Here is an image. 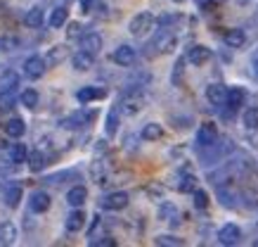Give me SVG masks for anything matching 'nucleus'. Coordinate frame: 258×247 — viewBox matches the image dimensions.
Returning <instances> with one entry per match:
<instances>
[{"mask_svg":"<svg viewBox=\"0 0 258 247\" xmlns=\"http://www.w3.org/2000/svg\"><path fill=\"white\" fill-rule=\"evenodd\" d=\"M142 107H145V95H142L140 88H128L121 95V100H118V112H123L128 117L138 114Z\"/></svg>","mask_w":258,"mask_h":247,"instance_id":"nucleus-1","label":"nucleus"},{"mask_svg":"<svg viewBox=\"0 0 258 247\" xmlns=\"http://www.w3.org/2000/svg\"><path fill=\"white\" fill-rule=\"evenodd\" d=\"M175 45H178V38H175V33L171 31H159V36L152 43H149L147 48V55H168V53H173L175 50Z\"/></svg>","mask_w":258,"mask_h":247,"instance_id":"nucleus-2","label":"nucleus"},{"mask_svg":"<svg viewBox=\"0 0 258 247\" xmlns=\"http://www.w3.org/2000/svg\"><path fill=\"white\" fill-rule=\"evenodd\" d=\"M154 24H157V19H154L152 12H140V15H135L133 19H131L128 31L133 33V36H145V33H149L154 29Z\"/></svg>","mask_w":258,"mask_h":247,"instance_id":"nucleus-3","label":"nucleus"},{"mask_svg":"<svg viewBox=\"0 0 258 247\" xmlns=\"http://www.w3.org/2000/svg\"><path fill=\"white\" fill-rule=\"evenodd\" d=\"M128 202H131V197H128V192L123 190H114V192H107L104 197L100 200V207L107 209V212H121V209L128 207Z\"/></svg>","mask_w":258,"mask_h":247,"instance_id":"nucleus-4","label":"nucleus"},{"mask_svg":"<svg viewBox=\"0 0 258 247\" xmlns=\"http://www.w3.org/2000/svg\"><path fill=\"white\" fill-rule=\"evenodd\" d=\"M218 143V126L213 121H204L202 126L197 128V145L199 147H213Z\"/></svg>","mask_w":258,"mask_h":247,"instance_id":"nucleus-5","label":"nucleus"},{"mask_svg":"<svg viewBox=\"0 0 258 247\" xmlns=\"http://www.w3.org/2000/svg\"><path fill=\"white\" fill-rule=\"evenodd\" d=\"M242 240V228L237 223H225L223 228L218 231V242L225 247H232V245H239Z\"/></svg>","mask_w":258,"mask_h":247,"instance_id":"nucleus-6","label":"nucleus"},{"mask_svg":"<svg viewBox=\"0 0 258 247\" xmlns=\"http://www.w3.org/2000/svg\"><path fill=\"white\" fill-rule=\"evenodd\" d=\"M45 57H40V55H31L26 62H24V74L29 76V79H40L43 76V72H45Z\"/></svg>","mask_w":258,"mask_h":247,"instance_id":"nucleus-7","label":"nucleus"},{"mask_svg":"<svg viewBox=\"0 0 258 247\" xmlns=\"http://www.w3.org/2000/svg\"><path fill=\"white\" fill-rule=\"evenodd\" d=\"M206 100H209L213 107H225L227 88L223 86V83H211V86H206Z\"/></svg>","mask_w":258,"mask_h":247,"instance_id":"nucleus-8","label":"nucleus"},{"mask_svg":"<svg viewBox=\"0 0 258 247\" xmlns=\"http://www.w3.org/2000/svg\"><path fill=\"white\" fill-rule=\"evenodd\" d=\"M50 205H52V200H50V195H47L45 190H36V192H31V197H29V209H31L33 214L47 212Z\"/></svg>","mask_w":258,"mask_h":247,"instance_id":"nucleus-9","label":"nucleus"},{"mask_svg":"<svg viewBox=\"0 0 258 247\" xmlns=\"http://www.w3.org/2000/svg\"><path fill=\"white\" fill-rule=\"evenodd\" d=\"M102 97H107V90L100 86H83L81 90H76V100L81 105H88L93 100H102Z\"/></svg>","mask_w":258,"mask_h":247,"instance_id":"nucleus-10","label":"nucleus"},{"mask_svg":"<svg viewBox=\"0 0 258 247\" xmlns=\"http://www.w3.org/2000/svg\"><path fill=\"white\" fill-rule=\"evenodd\" d=\"M86 212L81 207H74V212H71L69 216H67V221H64V228L69 233H79V231H83L86 228Z\"/></svg>","mask_w":258,"mask_h":247,"instance_id":"nucleus-11","label":"nucleus"},{"mask_svg":"<svg viewBox=\"0 0 258 247\" xmlns=\"http://www.w3.org/2000/svg\"><path fill=\"white\" fill-rule=\"evenodd\" d=\"M135 57H138V53H135L133 45H118V48L114 50L111 60H114L118 67H131V64L135 62Z\"/></svg>","mask_w":258,"mask_h":247,"instance_id":"nucleus-12","label":"nucleus"},{"mask_svg":"<svg viewBox=\"0 0 258 247\" xmlns=\"http://www.w3.org/2000/svg\"><path fill=\"white\" fill-rule=\"evenodd\" d=\"M211 60V48H206V45H192V48L187 50V62L195 64V67H202V64H206Z\"/></svg>","mask_w":258,"mask_h":247,"instance_id":"nucleus-13","label":"nucleus"},{"mask_svg":"<svg viewBox=\"0 0 258 247\" xmlns=\"http://www.w3.org/2000/svg\"><path fill=\"white\" fill-rule=\"evenodd\" d=\"M81 50H88V53H93L97 55L102 50V36L97 31H88L81 36Z\"/></svg>","mask_w":258,"mask_h":247,"instance_id":"nucleus-14","label":"nucleus"},{"mask_svg":"<svg viewBox=\"0 0 258 247\" xmlns=\"http://www.w3.org/2000/svg\"><path fill=\"white\" fill-rule=\"evenodd\" d=\"M244 100H246V90H244V88H239V86L230 88V90H227V103H225V107L230 110V114L239 110V107L244 105Z\"/></svg>","mask_w":258,"mask_h":247,"instance_id":"nucleus-15","label":"nucleus"},{"mask_svg":"<svg viewBox=\"0 0 258 247\" xmlns=\"http://www.w3.org/2000/svg\"><path fill=\"white\" fill-rule=\"evenodd\" d=\"M71 64H74V69H76V72H88V69H93L95 55L93 53H88V50H79L76 55L71 57Z\"/></svg>","mask_w":258,"mask_h":247,"instance_id":"nucleus-16","label":"nucleus"},{"mask_svg":"<svg viewBox=\"0 0 258 247\" xmlns=\"http://www.w3.org/2000/svg\"><path fill=\"white\" fill-rule=\"evenodd\" d=\"M223 43L227 48H242L246 43V33H244V29H227L223 33Z\"/></svg>","mask_w":258,"mask_h":247,"instance_id":"nucleus-17","label":"nucleus"},{"mask_svg":"<svg viewBox=\"0 0 258 247\" xmlns=\"http://www.w3.org/2000/svg\"><path fill=\"white\" fill-rule=\"evenodd\" d=\"M88 200V188L86 185H74L69 192H67V202H69L71 207H83Z\"/></svg>","mask_w":258,"mask_h":247,"instance_id":"nucleus-18","label":"nucleus"},{"mask_svg":"<svg viewBox=\"0 0 258 247\" xmlns=\"http://www.w3.org/2000/svg\"><path fill=\"white\" fill-rule=\"evenodd\" d=\"M22 197H24V190L19 183H10L8 188H5V205H8V207H12V209L19 207Z\"/></svg>","mask_w":258,"mask_h":247,"instance_id":"nucleus-19","label":"nucleus"},{"mask_svg":"<svg viewBox=\"0 0 258 247\" xmlns=\"http://www.w3.org/2000/svg\"><path fill=\"white\" fill-rule=\"evenodd\" d=\"M43 22H45V10H40V8H31L24 15V24L29 26V29H40Z\"/></svg>","mask_w":258,"mask_h":247,"instance_id":"nucleus-20","label":"nucleus"},{"mask_svg":"<svg viewBox=\"0 0 258 247\" xmlns=\"http://www.w3.org/2000/svg\"><path fill=\"white\" fill-rule=\"evenodd\" d=\"M67 57H69V48H67V45H55V48L47 50L45 62L50 64V67H57V64H62Z\"/></svg>","mask_w":258,"mask_h":247,"instance_id":"nucleus-21","label":"nucleus"},{"mask_svg":"<svg viewBox=\"0 0 258 247\" xmlns=\"http://www.w3.org/2000/svg\"><path fill=\"white\" fill-rule=\"evenodd\" d=\"M17 240V226L12 221H0V245H12Z\"/></svg>","mask_w":258,"mask_h":247,"instance_id":"nucleus-22","label":"nucleus"},{"mask_svg":"<svg viewBox=\"0 0 258 247\" xmlns=\"http://www.w3.org/2000/svg\"><path fill=\"white\" fill-rule=\"evenodd\" d=\"M5 133H8L10 138H22L24 133H26V121L19 119V117L5 121Z\"/></svg>","mask_w":258,"mask_h":247,"instance_id":"nucleus-23","label":"nucleus"},{"mask_svg":"<svg viewBox=\"0 0 258 247\" xmlns=\"http://www.w3.org/2000/svg\"><path fill=\"white\" fill-rule=\"evenodd\" d=\"M19 103V95H17V88H3L0 93V110H12L15 105Z\"/></svg>","mask_w":258,"mask_h":247,"instance_id":"nucleus-24","label":"nucleus"},{"mask_svg":"<svg viewBox=\"0 0 258 247\" xmlns=\"http://www.w3.org/2000/svg\"><path fill=\"white\" fill-rule=\"evenodd\" d=\"M29 160V152L24 143H12L10 145V164H22Z\"/></svg>","mask_w":258,"mask_h":247,"instance_id":"nucleus-25","label":"nucleus"},{"mask_svg":"<svg viewBox=\"0 0 258 247\" xmlns=\"http://www.w3.org/2000/svg\"><path fill=\"white\" fill-rule=\"evenodd\" d=\"M142 140H159V138L164 136V128H161V124H157V121H149V124H145L142 126Z\"/></svg>","mask_w":258,"mask_h":247,"instance_id":"nucleus-26","label":"nucleus"},{"mask_svg":"<svg viewBox=\"0 0 258 247\" xmlns=\"http://www.w3.org/2000/svg\"><path fill=\"white\" fill-rule=\"evenodd\" d=\"M47 22H50V26H52V29H62V26L69 22V10L64 8V5H62V8H55Z\"/></svg>","mask_w":258,"mask_h":247,"instance_id":"nucleus-27","label":"nucleus"},{"mask_svg":"<svg viewBox=\"0 0 258 247\" xmlns=\"http://www.w3.org/2000/svg\"><path fill=\"white\" fill-rule=\"evenodd\" d=\"M242 124L246 131H258V107H246L244 110Z\"/></svg>","mask_w":258,"mask_h":247,"instance_id":"nucleus-28","label":"nucleus"},{"mask_svg":"<svg viewBox=\"0 0 258 247\" xmlns=\"http://www.w3.org/2000/svg\"><path fill=\"white\" fill-rule=\"evenodd\" d=\"M38 93L33 90V88H26V90H22V95H19V103L26 107V110H36L38 107Z\"/></svg>","mask_w":258,"mask_h":247,"instance_id":"nucleus-29","label":"nucleus"},{"mask_svg":"<svg viewBox=\"0 0 258 247\" xmlns=\"http://www.w3.org/2000/svg\"><path fill=\"white\" fill-rule=\"evenodd\" d=\"M178 190L180 192H195L197 190V176L195 174H182L180 176Z\"/></svg>","mask_w":258,"mask_h":247,"instance_id":"nucleus-30","label":"nucleus"},{"mask_svg":"<svg viewBox=\"0 0 258 247\" xmlns=\"http://www.w3.org/2000/svg\"><path fill=\"white\" fill-rule=\"evenodd\" d=\"M26 162H29V169H31V171H40V169L47 164V157L40 150H36V152H31V155H29V160H26Z\"/></svg>","mask_w":258,"mask_h":247,"instance_id":"nucleus-31","label":"nucleus"},{"mask_svg":"<svg viewBox=\"0 0 258 247\" xmlns=\"http://www.w3.org/2000/svg\"><path fill=\"white\" fill-rule=\"evenodd\" d=\"M0 86L3 88H17L19 86V74L12 72V69L3 72V76H0Z\"/></svg>","mask_w":258,"mask_h":247,"instance_id":"nucleus-32","label":"nucleus"},{"mask_svg":"<svg viewBox=\"0 0 258 247\" xmlns=\"http://www.w3.org/2000/svg\"><path fill=\"white\" fill-rule=\"evenodd\" d=\"M67 178H76V181H79L81 176L76 174V171H71V169H69V171H59V174L47 176L45 181H47V183H67Z\"/></svg>","mask_w":258,"mask_h":247,"instance_id":"nucleus-33","label":"nucleus"},{"mask_svg":"<svg viewBox=\"0 0 258 247\" xmlns=\"http://www.w3.org/2000/svg\"><path fill=\"white\" fill-rule=\"evenodd\" d=\"M154 245H159V247H180V245H185L180 238H175V235H159V238H154Z\"/></svg>","mask_w":258,"mask_h":247,"instance_id":"nucleus-34","label":"nucleus"},{"mask_svg":"<svg viewBox=\"0 0 258 247\" xmlns=\"http://www.w3.org/2000/svg\"><path fill=\"white\" fill-rule=\"evenodd\" d=\"M104 128H107V136H116V131H118V110H111L109 114H107V124H104Z\"/></svg>","mask_w":258,"mask_h":247,"instance_id":"nucleus-35","label":"nucleus"},{"mask_svg":"<svg viewBox=\"0 0 258 247\" xmlns=\"http://www.w3.org/2000/svg\"><path fill=\"white\" fill-rule=\"evenodd\" d=\"M185 60H187V57H180L178 62H175V67H173V74H171L173 86H180V83H182V72H185Z\"/></svg>","mask_w":258,"mask_h":247,"instance_id":"nucleus-36","label":"nucleus"},{"mask_svg":"<svg viewBox=\"0 0 258 247\" xmlns=\"http://www.w3.org/2000/svg\"><path fill=\"white\" fill-rule=\"evenodd\" d=\"M192 200H195V207L197 209H206V207H209V192L202 190V188H197V190L192 192Z\"/></svg>","mask_w":258,"mask_h":247,"instance_id":"nucleus-37","label":"nucleus"},{"mask_svg":"<svg viewBox=\"0 0 258 247\" xmlns=\"http://www.w3.org/2000/svg\"><path fill=\"white\" fill-rule=\"evenodd\" d=\"M19 48V38L17 36H3L0 38V50H17Z\"/></svg>","mask_w":258,"mask_h":247,"instance_id":"nucleus-38","label":"nucleus"},{"mask_svg":"<svg viewBox=\"0 0 258 247\" xmlns=\"http://www.w3.org/2000/svg\"><path fill=\"white\" fill-rule=\"evenodd\" d=\"M83 29H86V26H83V24H79V22H71V24H69V29H67V36H69L71 40H74V38H81V36L86 33V31H83Z\"/></svg>","mask_w":258,"mask_h":247,"instance_id":"nucleus-39","label":"nucleus"},{"mask_svg":"<svg viewBox=\"0 0 258 247\" xmlns=\"http://www.w3.org/2000/svg\"><path fill=\"white\" fill-rule=\"evenodd\" d=\"M90 245H97V247H116V240L111 235H102L97 240H90Z\"/></svg>","mask_w":258,"mask_h":247,"instance_id":"nucleus-40","label":"nucleus"},{"mask_svg":"<svg viewBox=\"0 0 258 247\" xmlns=\"http://www.w3.org/2000/svg\"><path fill=\"white\" fill-rule=\"evenodd\" d=\"M173 214H175V207H173V205H164V207L159 209V219H161V221H171L168 216H173Z\"/></svg>","mask_w":258,"mask_h":247,"instance_id":"nucleus-41","label":"nucleus"},{"mask_svg":"<svg viewBox=\"0 0 258 247\" xmlns=\"http://www.w3.org/2000/svg\"><path fill=\"white\" fill-rule=\"evenodd\" d=\"M95 5H97V0H81V12L90 15V12H95Z\"/></svg>","mask_w":258,"mask_h":247,"instance_id":"nucleus-42","label":"nucleus"},{"mask_svg":"<svg viewBox=\"0 0 258 247\" xmlns=\"http://www.w3.org/2000/svg\"><path fill=\"white\" fill-rule=\"evenodd\" d=\"M206 3H209V5H223L225 0H206Z\"/></svg>","mask_w":258,"mask_h":247,"instance_id":"nucleus-43","label":"nucleus"},{"mask_svg":"<svg viewBox=\"0 0 258 247\" xmlns=\"http://www.w3.org/2000/svg\"><path fill=\"white\" fill-rule=\"evenodd\" d=\"M253 74H256V76H258V60H256V62H253Z\"/></svg>","mask_w":258,"mask_h":247,"instance_id":"nucleus-44","label":"nucleus"},{"mask_svg":"<svg viewBox=\"0 0 258 247\" xmlns=\"http://www.w3.org/2000/svg\"><path fill=\"white\" fill-rule=\"evenodd\" d=\"M237 3H239V5H246V3H251V0H237Z\"/></svg>","mask_w":258,"mask_h":247,"instance_id":"nucleus-45","label":"nucleus"},{"mask_svg":"<svg viewBox=\"0 0 258 247\" xmlns=\"http://www.w3.org/2000/svg\"><path fill=\"white\" fill-rule=\"evenodd\" d=\"M253 247H258V240H253Z\"/></svg>","mask_w":258,"mask_h":247,"instance_id":"nucleus-46","label":"nucleus"},{"mask_svg":"<svg viewBox=\"0 0 258 247\" xmlns=\"http://www.w3.org/2000/svg\"><path fill=\"white\" fill-rule=\"evenodd\" d=\"M173 3H185V0H173Z\"/></svg>","mask_w":258,"mask_h":247,"instance_id":"nucleus-47","label":"nucleus"}]
</instances>
